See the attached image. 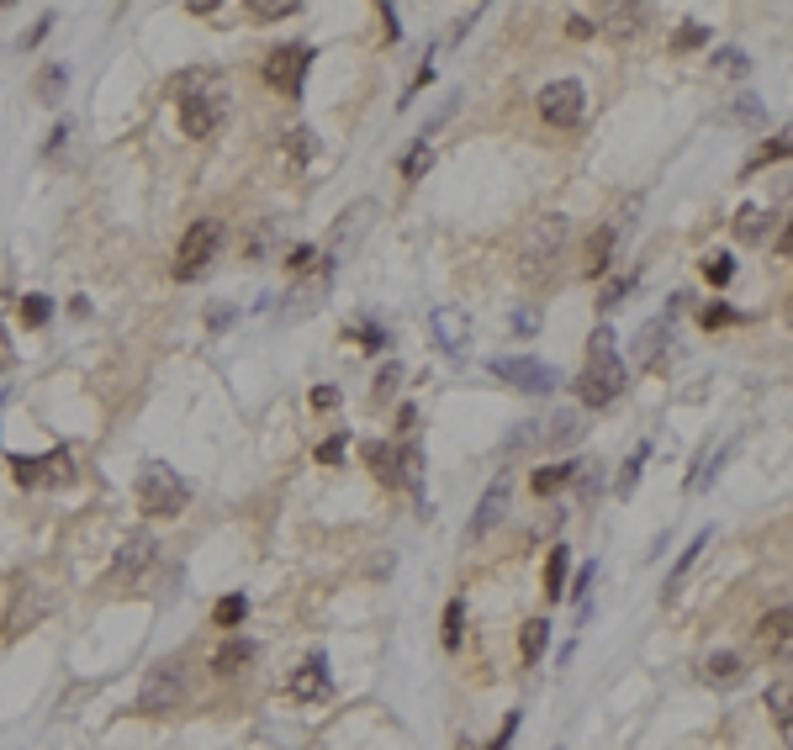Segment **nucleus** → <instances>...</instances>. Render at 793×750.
<instances>
[{"label": "nucleus", "mask_w": 793, "mask_h": 750, "mask_svg": "<svg viewBox=\"0 0 793 750\" xmlns=\"http://www.w3.org/2000/svg\"><path fill=\"white\" fill-rule=\"evenodd\" d=\"M286 265H291V270H307V265H312V243H297V249L286 254Z\"/></svg>", "instance_id": "45"}, {"label": "nucleus", "mask_w": 793, "mask_h": 750, "mask_svg": "<svg viewBox=\"0 0 793 750\" xmlns=\"http://www.w3.org/2000/svg\"><path fill=\"white\" fill-rule=\"evenodd\" d=\"M344 449H349V439L339 434V439H328V444H318V460H323V465H339V460H344Z\"/></svg>", "instance_id": "43"}, {"label": "nucleus", "mask_w": 793, "mask_h": 750, "mask_svg": "<svg viewBox=\"0 0 793 750\" xmlns=\"http://www.w3.org/2000/svg\"><path fill=\"white\" fill-rule=\"evenodd\" d=\"M307 64H312V53L307 48H297V43H281L265 59V85L270 90H281V96H297L302 90V80H307Z\"/></svg>", "instance_id": "7"}, {"label": "nucleus", "mask_w": 793, "mask_h": 750, "mask_svg": "<svg viewBox=\"0 0 793 750\" xmlns=\"http://www.w3.org/2000/svg\"><path fill=\"white\" fill-rule=\"evenodd\" d=\"M624 391V360L614 349V328H593V339H587V370L577 375V397L582 407H608Z\"/></svg>", "instance_id": "3"}, {"label": "nucleus", "mask_w": 793, "mask_h": 750, "mask_svg": "<svg viewBox=\"0 0 793 750\" xmlns=\"http://www.w3.org/2000/svg\"><path fill=\"white\" fill-rule=\"evenodd\" d=\"M492 375L508 386L529 391V397H545V391H556V370L540 365V360H492Z\"/></svg>", "instance_id": "9"}, {"label": "nucleus", "mask_w": 793, "mask_h": 750, "mask_svg": "<svg viewBox=\"0 0 793 750\" xmlns=\"http://www.w3.org/2000/svg\"><path fill=\"white\" fill-rule=\"evenodd\" d=\"M598 22H587V16H571V37H593Z\"/></svg>", "instance_id": "49"}, {"label": "nucleus", "mask_w": 793, "mask_h": 750, "mask_svg": "<svg viewBox=\"0 0 793 750\" xmlns=\"http://www.w3.org/2000/svg\"><path fill=\"white\" fill-rule=\"evenodd\" d=\"M704 539H709V529L698 534V539H688V550H682V560H677V566H672V581H667V603H672V597H677V587H682V576H688V566H693V560H698V550H704Z\"/></svg>", "instance_id": "29"}, {"label": "nucleus", "mask_w": 793, "mask_h": 750, "mask_svg": "<svg viewBox=\"0 0 793 750\" xmlns=\"http://www.w3.org/2000/svg\"><path fill=\"white\" fill-rule=\"evenodd\" d=\"M355 339H360L365 349H376V344H386V333H381L376 323H360V333H355Z\"/></svg>", "instance_id": "47"}, {"label": "nucleus", "mask_w": 793, "mask_h": 750, "mask_svg": "<svg viewBox=\"0 0 793 750\" xmlns=\"http://www.w3.org/2000/svg\"><path fill=\"white\" fill-rule=\"evenodd\" d=\"M741 677H746V661H741V655H730V650L704 655V682H709V687H735Z\"/></svg>", "instance_id": "15"}, {"label": "nucleus", "mask_w": 793, "mask_h": 750, "mask_svg": "<svg viewBox=\"0 0 793 750\" xmlns=\"http://www.w3.org/2000/svg\"><path fill=\"white\" fill-rule=\"evenodd\" d=\"M566 243H571V222L566 217H540L534 222V228L519 238V280L524 286L556 280L561 259H566Z\"/></svg>", "instance_id": "2"}, {"label": "nucleus", "mask_w": 793, "mask_h": 750, "mask_svg": "<svg viewBox=\"0 0 793 750\" xmlns=\"http://www.w3.org/2000/svg\"><path fill=\"white\" fill-rule=\"evenodd\" d=\"M730 275H735V259L730 254H709L704 259V280H709V286H725Z\"/></svg>", "instance_id": "34"}, {"label": "nucleus", "mask_w": 793, "mask_h": 750, "mask_svg": "<svg viewBox=\"0 0 793 750\" xmlns=\"http://www.w3.org/2000/svg\"><path fill=\"white\" fill-rule=\"evenodd\" d=\"M334 402H339V386H318V391H312V407H318V412L334 407Z\"/></svg>", "instance_id": "48"}, {"label": "nucleus", "mask_w": 793, "mask_h": 750, "mask_svg": "<svg viewBox=\"0 0 793 750\" xmlns=\"http://www.w3.org/2000/svg\"><path fill=\"white\" fill-rule=\"evenodd\" d=\"M217 222H191L186 228V238L175 243V259H170V275L175 280H196L201 270L212 265V254H217Z\"/></svg>", "instance_id": "6"}, {"label": "nucleus", "mask_w": 793, "mask_h": 750, "mask_svg": "<svg viewBox=\"0 0 793 750\" xmlns=\"http://www.w3.org/2000/svg\"><path fill=\"white\" fill-rule=\"evenodd\" d=\"M577 434H582V412H556V418L534 423V439H540L545 449H550V444H571Z\"/></svg>", "instance_id": "17"}, {"label": "nucleus", "mask_w": 793, "mask_h": 750, "mask_svg": "<svg viewBox=\"0 0 793 750\" xmlns=\"http://www.w3.org/2000/svg\"><path fill=\"white\" fill-rule=\"evenodd\" d=\"M11 471H16V481H22V486H32V481H43V460L11 455Z\"/></svg>", "instance_id": "38"}, {"label": "nucleus", "mask_w": 793, "mask_h": 750, "mask_svg": "<svg viewBox=\"0 0 793 750\" xmlns=\"http://www.w3.org/2000/svg\"><path fill=\"white\" fill-rule=\"evenodd\" d=\"M460 624H466V603H455L445 608V634H439V640H445V650H460Z\"/></svg>", "instance_id": "32"}, {"label": "nucleus", "mask_w": 793, "mask_h": 750, "mask_svg": "<svg viewBox=\"0 0 793 750\" xmlns=\"http://www.w3.org/2000/svg\"><path fill=\"white\" fill-rule=\"evenodd\" d=\"M381 22H386V37H392V43H397L402 32H397V11H392V6H381Z\"/></svg>", "instance_id": "50"}, {"label": "nucleus", "mask_w": 793, "mask_h": 750, "mask_svg": "<svg viewBox=\"0 0 793 750\" xmlns=\"http://www.w3.org/2000/svg\"><path fill=\"white\" fill-rule=\"evenodd\" d=\"M429 159H434V154H429V143H413L408 154H402V175H408V180H413V175H423V170H429Z\"/></svg>", "instance_id": "35"}, {"label": "nucleus", "mask_w": 793, "mask_h": 750, "mask_svg": "<svg viewBox=\"0 0 793 750\" xmlns=\"http://www.w3.org/2000/svg\"><path fill=\"white\" fill-rule=\"evenodd\" d=\"M254 655H260V645H254V640H228L223 650L212 655V677H233V671H244Z\"/></svg>", "instance_id": "18"}, {"label": "nucleus", "mask_w": 793, "mask_h": 750, "mask_svg": "<svg viewBox=\"0 0 793 750\" xmlns=\"http://www.w3.org/2000/svg\"><path fill=\"white\" fill-rule=\"evenodd\" d=\"M767 719L778 724V735L793 745V682H772L767 687Z\"/></svg>", "instance_id": "16"}, {"label": "nucleus", "mask_w": 793, "mask_h": 750, "mask_svg": "<svg viewBox=\"0 0 793 750\" xmlns=\"http://www.w3.org/2000/svg\"><path fill=\"white\" fill-rule=\"evenodd\" d=\"M397 381H402V365H381L376 386H371V391H376V402H381V397H392V391H397Z\"/></svg>", "instance_id": "40"}, {"label": "nucleus", "mask_w": 793, "mask_h": 750, "mask_svg": "<svg viewBox=\"0 0 793 750\" xmlns=\"http://www.w3.org/2000/svg\"><path fill=\"white\" fill-rule=\"evenodd\" d=\"M545 640H550V624H545V618H529L524 634H519V655H524V666H534V661L545 655Z\"/></svg>", "instance_id": "24"}, {"label": "nucleus", "mask_w": 793, "mask_h": 750, "mask_svg": "<svg viewBox=\"0 0 793 750\" xmlns=\"http://www.w3.org/2000/svg\"><path fill=\"white\" fill-rule=\"evenodd\" d=\"M466 312H455V307H439L434 312V339H439V349H450V354H460L466 349Z\"/></svg>", "instance_id": "14"}, {"label": "nucleus", "mask_w": 793, "mask_h": 750, "mask_svg": "<svg viewBox=\"0 0 793 750\" xmlns=\"http://www.w3.org/2000/svg\"><path fill=\"white\" fill-rule=\"evenodd\" d=\"M608 259H614V228H598L587 238V280H598L608 270Z\"/></svg>", "instance_id": "22"}, {"label": "nucleus", "mask_w": 793, "mask_h": 750, "mask_svg": "<svg viewBox=\"0 0 793 750\" xmlns=\"http://www.w3.org/2000/svg\"><path fill=\"white\" fill-rule=\"evenodd\" d=\"M69 476H75V465H69V449H53V455H43V486H64Z\"/></svg>", "instance_id": "28"}, {"label": "nucleus", "mask_w": 793, "mask_h": 750, "mask_svg": "<svg viewBox=\"0 0 793 750\" xmlns=\"http://www.w3.org/2000/svg\"><path fill=\"white\" fill-rule=\"evenodd\" d=\"M756 650L767 661H793V608H772L756 624Z\"/></svg>", "instance_id": "10"}, {"label": "nucleus", "mask_w": 793, "mask_h": 750, "mask_svg": "<svg viewBox=\"0 0 793 750\" xmlns=\"http://www.w3.org/2000/svg\"><path fill=\"white\" fill-rule=\"evenodd\" d=\"M53 317V302L48 296H22V328H43Z\"/></svg>", "instance_id": "31"}, {"label": "nucleus", "mask_w": 793, "mask_h": 750, "mask_svg": "<svg viewBox=\"0 0 793 750\" xmlns=\"http://www.w3.org/2000/svg\"><path fill=\"white\" fill-rule=\"evenodd\" d=\"M519 724H524V714H508V719H503V729H497V740H492V750H508V745H513V735H519Z\"/></svg>", "instance_id": "42"}, {"label": "nucleus", "mask_w": 793, "mask_h": 750, "mask_svg": "<svg viewBox=\"0 0 793 750\" xmlns=\"http://www.w3.org/2000/svg\"><path fill=\"white\" fill-rule=\"evenodd\" d=\"M286 154H291V164H307V154H312V133H286Z\"/></svg>", "instance_id": "39"}, {"label": "nucleus", "mask_w": 793, "mask_h": 750, "mask_svg": "<svg viewBox=\"0 0 793 750\" xmlns=\"http://www.w3.org/2000/svg\"><path fill=\"white\" fill-rule=\"evenodd\" d=\"M767 228H772V212H767L762 201H746L741 212H735V238H746V243H751V238H762Z\"/></svg>", "instance_id": "21"}, {"label": "nucleus", "mask_w": 793, "mask_h": 750, "mask_svg": "<svg viewBox=\"0 0 793 750\" xmlns=\"http://www.w3.org/2000/svg\"><path fill=\"white\" fill-rule=\"evenodd\" d=\"M513 333H519V339L540 333V312H534V307H519V312H513Z\"/></svg>", "instance_id": "41"}, {"label": "nucleus", "mask_w": 793, "mask_h": 750, "mask_svg": "<svg viewBox=\"0 0 793 750\" xmlns=\"http://www.w3.org/2000/svg\"><path fill=\"white\" fill-rule=\"evenodd\" d=\"M630 286H635V275H624V280H614V286L603 291V307H614V302H624V296H630Z\"/></svg>", "instance_id": "44"}, {"label": "nucleus", "mask_w": 793, "mask_h": 750, "mask_svg": "<svg viewBox=\"0 0 793 750\" xmlns=\"http://www.w3.org/2000/svg\"><path fill=\"white\" fill-rule=\"evenodd\" d=\"M244 618H249V597H244V592H228L223 603L212 608V624H217V629H238Z\"/></svg>", "instance_id": "25"}, {"label": "nucleus", "mask_w": 793, "mask_h": 750, "mask_svg": "<svg viewBox=\"0 0 793 750\" xmlns=\"http://www.w3.org/2000/svg\"><path fill=\"white\" fill-rule=\"evenodd\" d=\"M365 460L381 486H402V471H397V444H365Z\"/></svg>", "instance_id": "19"}, {"label": "nucleus", "mask_w": 793, "mask_h": 750, "mask_svg": "<svg viewBox=\"0 0 793 750\" xmlns=\"http://www.w3.org/2000/svg\"><path fill=\"white\" fill-rule=\"evenodd\" d=\"M778 159H793V127H783L778 138H767L762 148H756V159L746 164V170H762V164H778Z\"/></svg>", "instance_id": "26"}, {"label": "nucleus", "mask_w": 793, "mask_h": 750, "mask_svg": "<svg viewBox=\"0 0 793 750\" xmlns=\"http://www.w3.org/2000/svg\"><path fill=\"white\" fill-rule=\"evenodd\" d=\"M186 703V666L180 661H164L154 666L138 687V714H170V708Z\"/></svg>", "instance_id": "5"}, {"label": "nucleus", "mask_w": 793, "mask_h": 750, "mask_svg": "<svg viewBox=\"0 0 793 750\" xmlns=\"http://www.w3.org/2000/svg\"><path fill=\"white\" fill-rule=\"evenodd\" d=\"M714 64H719V69H730V74H746V59H741V53H735V48H725V53H719Z\"/></svg>", "instance_id": "46"}, {"label": "nucleus", "mask_w": 793, "mask_h": 750, "mask_svg": "<svg viewBox=\"0 0 793 750\" xmlns=\"http://www.w3.org/2000/svg\"><path fill=\"white\" fill-rule=\"evenodd\" d=\"M645 455H651V449L640 444L635 455L624 460V471H619V481H614V497H630V492H635V481H640V471H645Z\"/></svg>", "instance_id": "27"}, {"label": "nucleus", "mask_w": 793, "mask_h": 750, "mask_svg": "<svg viewBox=\"0 0 793 750\" xmlns=\"http://www.w3.org/2000/svg\"><path fill=\"white\" fill-rule=\"evenodd\" d=\"M249 16L254 22H286V16H297V0H254Z\"/></svg>", "instance_id": "30"}, {"label": "nucleus", "mask_w": 793, "mask_h": 750, "mask_svg": "<svg viewBox=\"0 0 793 750\" xmlns=\"http://www.w3.org/2000/svg\"><path fill=\"white\" fill-rule=\"evenodd\" d=\"M291 698H297V703L328 698V661H323V655H307V661L291 671Z\"/></svg>", "instance_id": "13"}, {"label": "nucleus", "mask_w": 793, "mask_h": 750, "mask_svg": "<svg viewBox=\"0 0 793 750\" xmlns=\"http://www.w3.org/2000/svg\"><path fill=\"white\" fill-rule=\"evenodd\" d=\"M186 502H191L186 476H175L164 460H149L138 471V508L149 518H175V513H186Z\"/></svg>", "instance_id": "4"}, {"label": "nucleus", "mask_w": 793, "mask_h": 750, "mask_svg": "<svg viewBox=\"0 0 793 750\" xmlns=\"http://www.w3.org/2000/svg\"><path fill=\"white\" fill-rule=\"evenodd\" d=\"M582 85L577 80H550L545 90H540V117L550 122V127H577L582 122Z\"/></svg>", "instance_id": "8"}, {"label": "nucleus", "mask_w": 793, "mask_h": 750, "mask_svg": "<svg viewBox=\"0 0 793 750\" xmlns=\"http://www.w3.org/2000/svg\"><path fill=\"white\" fill-rule=\"evenodd\" d=\"M709 43V27L704 22H688L682 32H672V53H688V48H704Z\"/></svg>", "instance_id": "33"}, {"label": "nucleus", "mask_w": 793, "mask_h": 750, "mask_svg": "<svg viewBox=\"0 0 793 750\" xmlns=\"http://www.w3.org/2000/svg\"><path fill=\"white\" fill-rule=\"evenodd\" d=\"M154 534L149 529H133L117 545V555H112V581H138L143 571H149V560H154Z\"/></svg>", "instance_id": "11"}, {"label": "nucleus", "mask_w": 793, "mask_h": 750, "mask_svg": "<svg viewBox=\"0 0 793 750\" xmlns=\"http://www.w3.org/2000/svg\"><path fill=\"white\" fill-rule=\"evenodd\" d=\"M64 74H69V69H59V64L43 69V80H38V96H43V101H59V96H64Z\"/></svg>", "instance_id": "36"}, {"label": "nucleus", "mask_w": 793, "mask_h": 750, "mask_svg": "<svg viewBox=\"0 0 793 750\" xmlns=\"http://www.w3.org/2000/svg\"><path fill=\"white\" fill-rule=\"evenodd\" d=\"M566 571H571V555H566V545H556V550H550V560H545V597H550V603L566 597Z\"/></svg>", "instance_id": "23"}, {"label": "nucleus", "mask_w": 793, "mask_h": 750, "mask_svg": "<svg viewBox=\"0 0 793 750\" xmlns=\"http://www.w3.org/2000/svg\"><path fill=\"white\" fill-rule=\"evenodd\" d=\"M778 249H783V254H793V217H788V228L778 233Z\"/></svg>", "instance_id": "51"}, {"label": "nucleus", "mask_w": 793, "mask_h": 750, "mask_svg": "<svg viewBox=\"0 0 793 750\" xmlns=\"http://www.w3.org/2000/svg\"><path fill=\"white\" fill-rule=\"evenodd\" d=\"M175 106H180V127H186V138H212L217 127H223V111H228L223 80H212L207 69H186L175 80Z\"/></svg>", "instance_id": "1"}, {"label": "nucleus", "mask_w": 793, "mask_h": 750, "mask_svg": "<svg viewBox=\"0 0 793 750\" xmlns=\"http://www.w3.org/2000/svg\"><path fill=\"white\" fill-rule=\"evenodd\" d=\"M571 476H577V460H566V465H540V471L529 476V486H534V497H556Z\"/></svg>", "instance_id": "20"}, {"label": "nucleus", "mask_w": 793, "mask_h": 750, "mask_svg": "<svg viewBox=\"0 0 793 750\" xmlns=\"http://www.w3.org/2000/svg\"><path fill=\"white\" fill-rule=\"evenodd\" d=\"M508 497H513V481L508 476H492L487 481V492H482V502H476V513H471V539H487L497 523H503V513H508Z\"/></svg>", "instance_id": "12"}, {"label": "nucleus", "mask_w": 793, "mask_h": 750, "mask_svg": "<svg viewBox=\"0 0 793 750\" xmlns=\"http://www.w3.org/2000/svg\"><path fill=\"white\" fill-rule=\"evenodd\" d=\"M704 328H725V323H741V312L735 307H725V302H714V307H704V317H698Z\"/></svg>", "instance_id": "37"}]
</instances>
